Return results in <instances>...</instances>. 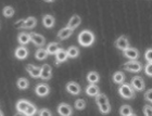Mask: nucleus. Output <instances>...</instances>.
<instances>
[{"instance_id": "nucleus-1", "label": "nucleus", "mask_w": 152, "mask_h": 116, "mask_svg": "<svg viewBox=\"0 0 152 116\" xmlns=\"http://www.w3.org/2000/svg\"><path fill=\"white\" fill-rule=\"evenodd\" d=\"M77 40H78V44L82 46V47H90L94 45L96 40V36L95 34L92 33L91 31L89 29H84L79 33L78 37H77Z\"/></svg>"}, {"instance_id": "nucleus-2", "label": "nucleus", "mask_w": 152, "mask_h": 116, "mask_svg": "<svg viewBox=\"0 0 152 116\" xmlns=\"http://www.w3.org/2000/svg\"><path fill=\"white\" fill-rule=\"evenodd\" d=\"M117 91H118V94H120L123 99L130 100V99L135 98V91H134L133 88L130 87L129 84H127V82H124V84L120 85Z\"/></svg>"}, {"instance_id": "nucleus-3", "label": "nucleus", "mask_w": 152, "mask_h": 116, "mask_svg": "<svg viewBox=\"0 0 152 116\" xmlns=\"http://www.w3.org/2000/svg\"><path fill=\"white\" fill-rule=\"evenodd\" d=\"M37 24V20L34 16H28L25 20H20L15 22L16 28H24V29H32Z\"/></svg>"}, {"instance_id": "nucleus-4", "label": "nucleus", "mask_w": 152, "mask_h": 116, "mask_svg": "<svg viewBox=\"0 0 152 116\" xmlns=\"http://www.w3.org/2000/svg\"><path fill=\"white\" fill-rule=\"evenodd\" d=\"M124 69L130 73H139L142 69V64L139 61H128L123 65Z\"/></svg>"}, {"instance_id": "nucleus-5", "label": "nucleus", "mask_w": 152, "mask_h": 116, "mask_svg": "<svg viewBox=\"0 0 152 116\" xmlns=\"http://www.w3.org/2000/svg\"><path fill=\"white\" fill-rule=\"evenodd\" d=\"M130 87L133 88L134 91H142L145 89V80L140 76H134L130 80Z\"/></svg>"}, {"instance_id": "nucleus-6", "label": "nucleus", "mask_w": 152, "mask_h": 116, "mask_svg": "<svg viewBox=\"0 0 152 116\" xmlns=\"http://www.w3.org/2000/svg\"><path fill=\"white\" fill-rule=\"evenodd\" d=\"M29 39L38 48H42L45 46V44H46V38L42 35L38 34V33H31L29 34Z\"/></svg>"}, {"instance_id": "nucleus-7", "label": "nucleus", "mask_w": 152, "mask_h": 116, "mask_svg": "<svg viewBox=\"0 0 152 116\" xmlns=\"http://www.w3.org/2000/svg\"><path fill=\"white\" fill-rule=\"evenodd\" d=\"M35 93L37 94L38 97H47L48 94L50 93V86L45 84V82H40L37 84L35 87Z\"/></svg>"}, {"instance_id": "nucleus-8", "label": "nucleus", "mask_w": 152, "mask_h": 116, "mask_svg": "<svg viewBox=\"0 0 152 116\" xmlns=\"http://www.w3.org/2000/svg\"><path fill=\"white\" fill-rule=\"evenodd\" d=\"M57 111L60 116H72L73 115V107L67 103H60L58 105Z\"/></svg>"}, {"instance_id": "nucleus-9", "label": "nucleus", "mask_w": 152, "mask_h": 116, "mask_svg": "<svg viewBox=\"0 0 152 116\" xmlns=\"http://www.w3.org/2000/svg\"><path fill=\"white\" fill-rule=\"evenodd\" d=\"M123 55L126 58V59L130 60V61H137L138 58L140 57V53H139V51H138V49L129 47V48H127L126 50L123 51Z\"/></svg>"}, {"instance_id": "nucleus-10", "label": "nucleus", "mask_w": 152, "mask_h": 116, "mask_svg": "<svg viewBox=\"0 0 152 116\" xmlns=\"http://www.w3.org/2000/svg\"><path fill=\"white\" fill-rule=\"evenodd\" d=\"M65 89L69 93L73 94V96H78L82 92V87L76 82H69L65 86Z\"/></svg>"}, {"instance_id": "nucleus-11", "label": "nucleus", "mask_w": 152, "mask_h": 116, "mask_svg": "<svg viewBox=\"0 0 152 116\" xmlns=\"http://www.w3.org/2000/svg\"><path fill=\"white\" fill-rule=\"evenodd\" d=\"M115 47L117 48V49H120V50L124 51L126 50L127 48H129V40H128V38L126 37V36H124V35H122V36H120V37L117 38L116 40H115Z\"/></svg>"}, {"instance_id": "nucleus-12", "label": "nucleus", "mask_w": 152, "mask_h": 116, "mask_svg": "<svg viewBox=\"0 0 152 116\" xmlns=\"http://www.w3.org/2000/svg\"><path fill=\"white\" fill-rule=\"evenodd\" d=\"M52 77V69L49 64H44L40 67V76L39 78H41L42 80H49Z\"/></svg>"}, {"instance_id": "nucleus-13", "label": "nucleus", "mask_w": 152, "mask_h": 116, "mask_svg": "<svg viewBox=\"0 0 152 116\" xmlns=\"http://www.w3.org/2000/svg\"><path fill=\"white\" fill-rule=\"evenodd\" d=\"M80 23H82V18H80L78 14H74V15L71 16V19L69 20L66 27L72 29V31H74V29H76L80 25Z\"/></svg>"}, {"instance_id": "nucleus-14", "label": "nucleus", "mask_w": 152, "mask_h": 116, "mask_svg": "<svg viewBox=\"0 0 152 116\" xmlns=\"http://www.w3.org/2000/svg\"><path fill=\"white\" fill-rule=\"evenodd\" d=\"M56 64L57 65H60L62 63H64L65 61H67V53H66V50H64L62 48H59V50L56 52Z\"/></svg>"}, {"instance_id": "nucleus-15", "label": "nucleus", "mask_w": 152, "mask_h": 116, "mask_svg": "<svg viewBox=\"0 0 152 116\" xmlns=\"http://www.w3.org/2000/svg\"><path fill=\"white\" fill-rule=\"evenodd\" d=\"M28 54H29L28 49L25 46H20L14 51V55H15L16 59L19 60H25L26 58L28 57Z\"/></svg>"}, {"instance_id": "nucleus-16", "label": "nucleus", "mask_w": 152, "mask_h": 116, "mask_svg": "<svg viewBox=\"0 0 152 116\" xmlns=\"http://www.w3.org/2000/svg\"><path fill=\"white\" fill-rule=\"evenodd\" d=\"M26 71L33 78H39V76H40V67L34 65V64H27Z\"/></svg>"}, {"instance_id": "nucleus-17", "label": "nucleus", "mask_w": 152, "mask_h": 116, "mask_svg": "<svg viewBox=\"0 0 152 116\" xmlns=\"http://www.w3.org/2000/svg\"><path fill=\"white\" fill-rule=\"evenodd\" d=\"M56 24V19H54L53 15L51 14H45L42 16V25L46 27V28H52Z\"/></svg>"}, {"instance_id": "nucleus-18", "label": "nucleus", "mask_w": 152, "mask_h": 116, "mask_svg": "<svg viewBox=\"0 0 152 116\" xmlns=\"http://www.w3.org/2000/svg\"><path fill=\"white\" fill-rule=\"evenodd\" d=\"M29 103H31V102H29L28 100H26V99H21V100L18 101L15 104L16 111H18L19 113L24 114V112L26 111V109H27V107L29 105Z\"/></svg>"}, {"instance_id": "nucleus-19", "label": "nucleus", "mask_w": 152, "mask_h": 116, "mask_svg": "<svg viewBox=\"0 0 152 116\" xmlns=\"http://www.w3.org/2000/svg\"><path fill=\"white\" fill-rule=\"evenodd\" d=\"M87 82L89 84H94V85H97L99 82H100V75H99L98 72H95V71H91V72H89L87 74Z\"/></svg>"}, {"instance_id": "nucleus-20", "label": "nucleus", "mask_w": 152, "mask_h": 116, "mask_svg": "<svg viewBox=\"0 0 152 116\" xmlns=\"http://www.w3.org/2000/svg\"><path fill=\"white\" fill-rule=\"evenodd\" d=\"M73 31H74L67 28L66 26H65V27L61 28L60 31H58V38H59L60 40H65V39H67V38L71 37V35L73 34Z\"/></svg>"}, {"instance_id": "nucleus-21", "label": "nucleus", "mask_w": 152, "mask_h": 116, "mask_svg": "<svg viewBox=\"0 0 152 116\" xmlns=\"http://www.w3.org/2000/svg\"><path fill=\"white\" fill-rule=\"evenodd\" d=\"M85 92L87 96L89 97H96L97 94L100 92V89L97 85H94V84H89L85 89Z\"/></svg>"}, {"instance_id": "nucleus-22", "label": "nucleus", "mask_w": 152, "mask_h": 116, "mask_svg": "<svg viewBox=\"0 0 152 116\" xmlns=\"http://www.w3.org/2000/svg\"><path fill=\"white\" fill-rule=\"evenodd\" d=\"M112 80L116 85H122V84L125 82V74L123 72H121V71H117L112 76Z\"/></svg>"}, {"instance_id": "nucleus-23", "label": "nucleus", "mask_w": 152, "mask_h": 116, "mask_svg": "<svg viewBox=\"0 0 152 116\" xmlns=\"http://www.w3.org/2000/svg\"><path fill=\"white\" fill-rule=\"evenodd\" d=\"M18 41H19V44L21 45V46H26V45L31 41V39H29V34L24 33V31L20 33V34L18 35Z\"/></svg>"}, {"instance_id": "nucleus-24", "label": "nucleus", "mask_w": 152, "mask_h": 116, "mask_svg": "<svg viewBox=\"0 0 152 116\" xmlns=\"http://www.w3.org/2000/svg\"><path fill=\"white\" fill-rule=\"evenodd\" d=\"M16 87L19 88L20 90H26L29 87V82L28 79L25 77H21L16 80Z\"/></svg>"}, {"instance_id": "nucleus-25", "label": "nucleus", "mask_w": 152, "mask_h": 116, "mask_svg": "<svg viewBox=\"0 0 152 116\" xmlns=\"http://www.w3.org/2000/svg\"><path fill=\"white\" fill-rule=\"evenodd\" d=\"M66 53H67V58L76 59L79 55V49L76 46H71L66 50Z\"/></svg>"}, {"instance_id": "nucleus-26", "label": "nucleus", "mask_w": 152, "mask_h": 116, "mask_svg": "<svg viewBox=\"0 0 152 116\" xmlns=\"http://www.w3.org/2000/svg\"><path fill=\"white\" fill-rule=\"evenodd\" d=\"M59 44L58 42H50V44L48 45L47 48H46V51H47V53L49 55H54L56 52L59 50Z\"/></svg>"}, {"instance_id": "nucleus-27", "label": "nucleus", "mask_w": 152, "mask_h": 116, "mask_svg": "<svg viewBox=\"0 0 152 116\" xmlns=\"http://www.w3.org/2000/svg\"><path fill=\"white\" fill-rule=\"evenodd\" d=\"M48 57V53L45 48H38L35 52V58L39 61H42V60H46Z\"/></svg>"}, {"instance_id": "nucleus-28", "label": "nucleus", "mask_w": 152, "mask_h": 116, "mask_svg": "<svg viewBox=\"0 0 152 116\" xmlns=\"http://www.w3.org/2000/svg\"><path fill=\"white\" fill-rule=\"evenodd\" d=\"M108 102H109V99L107 98V96H105L104 93L99 92V93L96 96V103H97L98 107H100V105H102V104H104V103H108Z\"/></svg>"}, {"instance_id": "nucleus-29", "label": "nucleus", "mask_w": 152, "mask_h": 116, "mask_svg": "<svg viewBox=\"0 0 152 116\" xmlns=\"http://www.w3.org/2000/svg\"><path fill=\"white\" fill-rule=\"evenodd\" d=\"M133 107H130V105H122L120 107V114L121 116H129L130 114H133Z\"/></svg>"}, {"instance_id": "nucleus-30", "label": "nucleus", "mask_w": 152, "mask_h": 116, "mask_svg": "<svg viewBox=\"0 0 152 116\" xmlns=\"http://www.w3.org/2000/svg\"><path fill=\"white\" fill-rule=\"evenodd\" d=\"M38 110H37V107L34 105L33 103H29V105L27 107L26 111L24 112V116H35L37 114Z\"/></svg>"}, {"instance_id": "nucleus-31", "label": "nucleus", "mask_w": 152, "mask_h": 116, "mask_svg": "<svg viewBox=\"0 0 152 116\" xmlns=\"http://www.w3.org/2000/svg\"><path fill=\"white\" fill-rule=\"evenodd\" d=\"M14 13H15V10L11 6H6L2 10V14L4 18H11L14 15Z\"/></svg>"}, {"instance_id": "nucleus-32", "label": "nucleus", "mask_w": 152, "mask_h": 116, "mask_svg": "<svg viewBox=\"0 0 152 116\" xmlns=\"http://www.w3.org/2000/svg\"><path fill=\"white\" fill-rule=\"evenodd\" d=\"M98 109L102 115H107V114L111 112V104H110V102H108V103H104L100 105V107H98Z\"/></svg>"}, {"instance_id": "nucleus-33", "label": "nucleus", "mask_w": 152, "mask_h": 116, "mask_svg": "<svg viewBox=\"0 0 152 116\" xmlns=\"http://www.w3.org/2000/svg\"><path fill=\"white\" fill-rule=\"evenodd\" d=\"M74 107L78 111L84 110L86 107V101L84 100V99H77V100L75 101V103H74Z\"/></svg>"}, {"instance_id": "nucleus-34", "label": "nucleus", "mask_w": 152, "mask_h": 116, "mask_svg": "<svg viewBox=\"0 0 152 116\" xmlns=\"http://www.w3.org/2000/svg\"><path fill=\"white\" fill-rule=\"evenodd\" d=\"M37 113H38V116H52L51 111L49 110V109H46V107L40 109L39 112H37Z\"/></svg>"}, {"instance_id": "nucleus-35", "label": "nucleus", "mask_w": 152, "mask_h": 116, "mask_svg": "<svg viewBox=\"0 0 152 116\" xmlns=\"http://www.w3.org/2000/svg\"><path fill=\"white\" fill-rule=\"evenodd\" d=\"M143 114H145V116H152L151 104H147V105L143 107Z\"/></svg>"}, {"instance_id": "nucleus-36", "label": "nucleus", "mask_w": 152, "mask_h": 116, "mask_svg": "<svg viewBox=\"0 0 152 116\" xmlns=\"http://www.w3.org/2000/svg\"><path fill=\"white\" fill-rule=\"evenodd\" d=\"M152 89H148V90L146 91V93H145V100L148 102L149 104L152 103Z\"/></svg>"}, {"instance_id": "nucleus-37", "label": "nucleus", "mask_w": 152, "mask_h": 116, "mask_svg": "<svg viewBox=\"0 0 152 116\" xmlns=\"http://www.w3.org/2000/svg\"><path fill=\"white\" fill-rule=\"evenodd\" d=\"M152 49L151 48H149V49H147L146 53H145V59L147 60V62L148 63H152Z\"/></svg>"}, {"instance_id": "nucleus-38", "label": "nucleus", "mask_w": 152, "mask_h": 116, "mask_svg": "<svg viewBox=\"0 0 152 116\" xmlns=\"http://www.w3.org/2000/svg\"><path fill=\"white\" fill-rule=\"evenodd\" d=\"M145 72H146L147 76L151 77L152 76V63H147V65L145 66Z\"/></svg>"}, {"instance_id": "nucleus-39", "label": "nucleus", "mask_w": 152, "mask_h": 116, "mask_svg": "<svg viewBox=\"0 0 152 116\" xmlns=\"http://www.w3.org/2000/svg\"><path fill=\"white\" fill-rule=\"evenodd\" d=\"M14 116H24V114H22V113H19V112H18V113H15V114H14Z\"/></svg>"}, {"instance_id": "nucleus-40", "label": "nucleus", "mask_w": 152, "mask_h": 116, "mask_svg": "<svg viewBox=\"0 0 152 116\" xmlns=\"http://www.w3.org/2000/svg\"><path fill=\"white\" fill-rule=\"evenodd\" d=\"M0 116H4V115H3V112L1 110H0Z\"/></svg>"}, {"instance_id": "nucleus-41", "label": "nucleus", "mask_w": 152, "mask_h": 116, "mask_svg": "<svg viewBox=\"0 0 152 116\" xmlns=\"http://www.w3.org/2000/svg\"><path fill=\"white\" fill-rule=\"evenodd\" d=\"M129 116H137V115H136V114H135V113H133V114H130Z\"/></svg>"}]
</instances>
